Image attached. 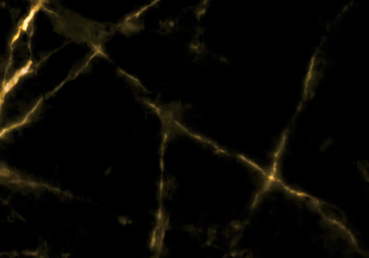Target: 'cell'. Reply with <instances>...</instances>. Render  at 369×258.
I'll use <instances>...</instances> for the list:
<instances>
[{
  "label": "cell",
  "instance_id": "obj_1",
  "mask_svg": "<svg viewBox=\"0 0 369 258\" xmlns=\"http://www.w3.org/2000/svg\"><path fill=\"white\" fill-rule=\"evenodd\" d=\"M35 11L36 8H35L33 9L31 11L29 15L26 18V19H25L24 21L23 25V27H22V29H23V30L24 31H26L27 29L28 23H29V22L30 21L32 20V18H33L34 14H35Z\"/></svg>",
  "mask_w": 369,
  "mask_h": 258
},
{
  "label": "cell",
  "instance_id": "obj_2",
  "mask_svg": "<svg viewBox=\"0 0 369 258\" xmlns=\"http://www.w3.org/2000/svg\"><path fill=\"white\" fill-rule=\"evenodd\" d=\"M32 64V62L31 61H30L29 62H28V63L27 64V65H26V66L25 67H24L22 69H21V70L16 74V75L17 76L18 78H20V77L21 76H22L24 75L25 74L27 73L28 72H29V68L30 67V66Z\"/></svg>",
  "mask_w": 369,
  "mask_h": 258
}]
</instances>
